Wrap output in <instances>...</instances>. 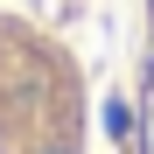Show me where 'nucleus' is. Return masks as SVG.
<instances>
[{
    "label": "nucleus",
    "instance_id": "f257e3e1",
    "mask_svg": "<svg viewBox=\"0 0 154 154\" xmlns=\"http://www.w3.org/2000/svg\"><path fill=\"white\" fill-rule=\"evenodd\" d=\"M0 154H91L84 56L14 7H0Z\"/></svg>",
    "mask_w": 154,
    "mask_h": 154
}]
</instances>
